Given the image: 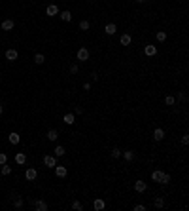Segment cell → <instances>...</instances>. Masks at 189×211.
Masks as SVG:
<instances>
[{"instance_id":"obj_40","label":"cell","mask_w":189,"mask_h":211,"mask_svg":"<svg viewBox=\"0 0 189 211\" xmlns=\"http://www.w3.org/2000/svg\"><path fill=\"white\" fill-rule=\"evenodd\" d=\"M2 110H4V107H2V105H0V114H2Z\"/></svg>"},{"instance_id":"obj_18","label":"cell","mask_w":189,"mask_h":211,"mask_svg":"<svg viewBox=\"0 0 189 211\" xmlns=\"http://www.w3.org/2000/svg\"><path fill=\"white\" fill-rule=\"evenodd\" d=\"M121 152H123V150L119 146H114L112 150H110V158H112V160H119L121 158Z\"/></svg>"},{"instance_id":"obj_4","label":"cell","mask_w":189,"mask_h":211,"mask_svg":"<svg viewBox=\"0 0 189 211\" xmlns=\"http://www.w3.org/2000/svg\"><path fill=\"white\" fill-rule=\"evenodd\" d=\"M142 52H144V55H146V57H155V55H157V46H153V44H149V42H148Z\"/></svg>"},{"instance_id":"obj_34","label":"cell","mask_w":189,"mask_h":211,"mask_svg":"<svg viewBox=\"0 0 189 211\" xmlns=\"http://www.w3.org/2000/svg\"><path fill=\"white\" fill-rule=\"evenodd\" d=\"M180 143H182L183 146H187V145H189V135H187V133H183V135H182V139H180Z\"/></svg>"},{"instance_id":"obj_27","label":"cell","mask_w":189,"mask_h":211,"mask_svg":"<svg viewBox=\"0 0 189 211\" xmlns=\"http://www.w3.org/2000/svg\"><path fill=\"white\" fill-rule=\"evenodd\" d=\"M70 207H72L74 211H83V204H82L80 200H72V204H70Z\"/></svg>"},{"instance_id":"obj_31","label":"cell","mask_w":189,"mask_h":211,"mask_svg":"<svg viewBox=\"0 0 189 211\" xmlns=\"http://www.w3.org/2000/svg\"><path fill=\"white\" fill-rule=\"evenodd\" d=\"M44 61H45L44 53H36V55H34V63H36V65H44Z\"/></svg>"},{"instance_id":"obj_24","label":"cell","mask_w":189,"mask_h":211,"mask_svg":"<svg viewBox=\"0 0 189 211\" xmlns=\"http://www.w3.org/2000/svg\"><path fill=\"white\" fill-rule=\"evenodd\" d=\"M166 38H168L166 31H157V33H155V40H157V42H166Z\"/></svg>"},{"instance_id":"obj_38","label":"cell","mask_w":189,"mask_h":211,"mask_svg":"<svg viewBox=\"0 0 189 211\" xmlns=\"http://www.w3.org/2000/svg\"><path fill=\"white\" fill-rule=\"evenodd\" d=\"M83 89H85V92H91V84L85 82V84H83Z\"/></svg>"},{"instance_id":"obj_9","label":"cell","mask_w":189,"mask_h":211,"mask_svg":"<svg viewBox=\"0 0 189 211\" xmlns=\"http://www.w3.org/2000/svg\"><path fill=\"white\" fill-rule=\"evenodd\" d=\"M116 33H117V25H116V23H106V25H104V34L114 36Z\"/></svg>"},{"instance_id":"obj_26","label":"cell","mask_w":189,"mask_h":211,"mask_svg":"<svg viewBox=\"0 0 189 211\" xmlns=\"http://www.w3.org/2000/svg\"><path fill=\"white\" fill-rule=\"evenodd\" d=\"M25 162H27V154H25V152H17V154H15V164L23 165Z\"/></svg>"},{"instance_id":"obj_6","label":"cell","mask_w":189,"mask_h":211,"mask_svg":"<svg viewBox=\"0 0 189 211\" xmlns=\"http://www.w3.org/2000/svg\"><path fill=\"white\" fill-rule=\"evenodd\" d=\"M59 11H61V10H59L57 4H49V6L45 8V16H47V17H55V16H59Z\"/></svg>"},{"instance_id":"obj_10","label":"cell","mask_w":189,"mask_h":211,"mask_svg":"<svg viewBox=\"0 0 189 211\" xmlns=\"http://www.w3.org/2000/svg\"><path fill=\"white\" fill-rule=\"evenodd\" d=\"M55 175H57L59 179H66V175H68L66 165H55Z\"/></svg>"},{"instance_id":"obj_5","label":"cell","mask_w":189,"mask_h":211,"mask_svg":"<svg viewBox=\"0 0 189 211\" xmlns=\"http://www.w3.org/2000/svg\"><path fill=\"white\" fill-rule=\"evenodd\" d=\"M131 44H132V36H131L129 33H125V34H121V36H119V46L127 48V46H131Z\"/></svg>"},{"instance_id":"obj_7","label":"cell","mask_w":189,"mask_h":211,"mask_svg":"<svg viewBox=\"0 0 189 211\" xmlns=\"http://www.w3.org/2000/svg\"><path fill=\"white\" fill-rule=\"evenodd\" d=\"M106 207V200L104 198H93V209L94 211H102Z\"/></svg>"},{"instance_id":"obj_8","label":"cell","mask_w":189,"mask_h":211,"mask_svg":"<svg viewBox=\"0 0 189 211\" xmlns=\"http://www.w3.org/2000/svg\"><path fill=\"white\" fill-rule=\"evenodd\" d=\"M121 156L125 158V162H127V164H131L136 158V152H134L132 148H127V150H123V152H121Z\"/></svg>"},{"instance_id":"obj_29","label":"cell","mask_w":189,"mask_h":211,"mask_svg":"<svg viewBox=\"0 0 189 211\" xmlns=\"http://www.w3.org/2000/svg\"><path fill=\"white\" fill-rule=\"evenodd\" d=\"M0 173H2V175H11V165L2 164V168H0Z\"/></svg>"},{"instance_id":"obj_36","label":"cell","mask_w":189,"mask_h":211,"mask_svg":"<svg viewBox=\"0 0 189 211\" xmlns=\"http://www.w3.org/2000/svg\"><path fill=\"white\" fill-rule=\"evenodd\" d=\"M6 162H8V154L6 152H0V165L6 164Z\"/></svg>"},{"instance_id":"obj_39","label":"cell","mask_w":189,"mask_h":211,"mask_svg":"<svg viewBox=\"0 0 189 211\" xmlns=\"http://www.w3.org/2000/svg\"><path fill=\"white\" fill-rule=\"evenodd\" d=\"M134 2H136V4H142V2H146V0H134Z\"/></svg>"},{"instance_id":"obj_2","label":"cell","mask_w":189,"mask_h":211,"mask_svg":"<svg viewBox=\"0 0 189 211\" xmlns=\"http://www.w3.org/2000/svg\"><path fill=\"white\" fill-rule=\"evenodd\" d=\"M132 188H134L136 194H144L148 190V183H146V181H142V179H136L132 183Z\"/></svg>"},{"instance_id":"obj_3","label":"cell","mask_w":189,"mask_h":211,"mask_svg":"<svg viewBox=\"0 0 189 211\" xmlns=\"http://www.w3.org/2000/svg\"><path fill=\"white\" fill-rule=\"evenodd\" d=\"M165 137H166V133H165V129H163V128H155V129H153V133H151V139H153L155 143H161Z\"/></svg>"},{"instance_id":"obj_19","label":"cell","mask_w":189,"mask_h":211,"mask_svg":"<svg viewBox=\"0 0 189 211\" xmlns=\"http://www.w3.org/2000/svg\"><path fill=\"white\" fill-rule=\"evenodd\" d=\"M170 181H172L170 173H165V171H163V175H161V181H159V185H163V186H168V185H170Z\"/></svg>"},{"instance_id":"obj_20","label":"cell","mask_w":189,"mask_h":211,"mask_svg":"<svg viewBox=\"0 0 189 211\" xmlns=\"http://www.w3.org/2000/svg\"><path fill=\"white\" fill-rule=\"evenodd\" d=\"M165 198H163V196H155V200H153V205L157 207V209H163L165 207Z\"/></svg>"},{"instance_id":"obj_23","label":"cell","mask_w":189,"mask_h":211,"mask_svg":"<svg viewBox=\"0 0 189 211\" xmlns=\"http://www.w3.org/2000/svg\"><path fill=\"white\" fill-rule=\"evenodd\" d=\"M53 154H55L57 158H62V156L66 154V148H65V146H61V145H57V146H55V150H53Z\"/></svg>"},{"instance_id":"obj_14","label":"cell","mask_w":189,"mask_h":211,"mask_svg":"<svg viewBox=\"0 0 189 211\" xmlns=\"http://www.w3.org/2000/svg\"><path fill=\"white\" fill-rule=\"evenodd\" d=\"M62 122H65L66 126H74L76 124V116L72 112H66V114H62Z\"/></svg>"},{"instance_id":"obj_22","label":"cell","mask_w":189,"mask_h":211,"mask_svg":"<svg viewBox=\"0 0 189 211\" xmlns=\"http://www.w3.org/2000/svg\"><path fill=\"white\" fill-rule=\"evenodd\" d=\"M45 137H47V141H57L59 139V129H49Z\"/></svg>"},{"instance_id":"obj_28","label":"cell","mask_w":189,"mask_h":211,"mask_svg":"<svg viewBox=\"0 0 189 211\" xmlns=\"http://www.w3.org/2000/svg\"><path fill=\"white\" fill-rule=\"evenodd\" d=\"M34 207H36L38 211H47V204H45L44 200H36V202H34Z\"/></svg>"},{"instance_id":"obj_21","label":"cell","mask_w":189,"mask_h":211,"mask_svg":"<svg viewBox=\"0 0 189 211\" xmlns=\"http://www.w3.org/2000/svg\"><path fill=\"white\" fill-rule=\"evenodd\" d=\"M161 175H163V169H153L149 177H151L153 183H159V181H161Z\"/></svg>"},{"instance_id":"obj_12","label":"cell","mask_w":189,"mask_h":211,"mask_svg":"<svg viewBox=\"0 0 189 211\" xmlns=\"http://www.w3.org/2000/svg\"><path fill=\"white\" fill-rule=\"evenodd\" d=\"M59 17L65 21V23H70L74 16H72V11H70V10H62V11H59Z\"/></svg>"},{"instance_id":"obj_1","label":"cell","mask_w":189,"mask_h":211,"mask_svg":"<svg viewBox=\"0 0 189 211\" xmlns=\"http://www.w3.org/2000/svg\"><path fill=\"white\" fill-rule=\"evenodd\" d=\"M76 57H78V61H89V57H91V52H89V48H85V46L78 48V52H76Z\"/></svg>"},{"instance_id":"obj_13","label":"cell","mask_w":189,"mask_h":211,"mask_svg":"<svg viewBox=\"0 0 189 211\" xmlns=\"http://www.w3.org/2000/svg\"><path fill=\"white\" fill-rule=\"evenodd\" d=\"M36 177H38L36 168H27V171H25V179H27V181H34Z\"/></svg>"},{"instance_id":"obj_35","label":"cell","mask_w":189,"mask_h":211,"mask_svg":"<svg viewBox=\"0 0 189 211\" xmlns=\"http://www.w3.org/2000/svg\"><path fill=\"white\" fill-rule=\"evenodd\" d=\"M148 207L146 205H142V204H136V205H132V211H146Z\"/></svg>"},{"instance_id":"obj_33","label":"cell","mask_w":189,"mask_h":211,"mask_svg":"<svg viewBox=\"0 0 189 211\" xmlns=\"http://www.w3.org/2000/svg\"><path fill=\"white\" fill-rule=\"evenodd\" d=\"M68 70H70V74H72V76H76V74H78V72H80V67H78V65H76V63H72V65H70V69H68Z\"/></svg>"},{"instance_id":"obj_17","label":"cell","mask_w":189,"mask_h":211,"mask_svg":"<svg viewBox=\"0 0 189 211\" xmlns=\"http://www.w3.org/2000/svg\"><path fill=\"white\" fill-rule=\"evenodd\" d=\"M13 27H15V23H13V19H4L2 21V31H13Z\"/></svg>"},{"instance_id":"obj_41","label":"cell","mask_w":189,"mask_h":211,"mask_svg":"<svg viewBox=\"0 0 189 211\" xmlns=\"http://www.w3.org/2000/svg\"><path fill=\"white\" fill-rule=\"evenodd\" d=\"M0 33H2V29H0Z\"/></svg>"},{"instance_id":"obj_32","label":"cell","mask_w":189,"mask_h":211,"mask_svg":"<svg viewBox=\"0 0 189 211\" xmlns=\"http://www.w3.org/2000/svg\"><path fill=\"white\" fill-rule=\"evenodd\" d=\"M89 29H91V23H89L87 19L80 21V31H89Z\"/></svg>"},{"instance_id":"obj_37","label":"cell","mask_w":189,"mask_h":211,"mask_svg":"<svg viewBox=\"0 0 189 211\" xmlns=\"http://www.w3.org/2000/svg\"><path fill=\"white\" fill-rule=\"evenodd\" d=\"M74 112H76V114H83V109H82V107H74Z\"/></svg>"},{"instance_id":"obj_16","label":"cell","mask_w":189,"mask_h":211,"mask_svg":"<svg viewBox=\"0 0 189 211\" xmlns=\"http://www.w3.org/2000/svg\"><path fill=\"white\" fill-rule=\"evenodd\" d=\"M8 141H10L11 145H17V143L21 141V135H19L17 131H11V133L8 135Z\"/></svg>"},{"instance_id":"obj_30","label":"cell","mask_w":189,"mask_h":211,"mask_svg":"<svg viewBox=\"0 0 189 211\" xmlns=\"http://www.w3.org/2000/svg\"><path fill=\"white\" fill-rule=\"evenodd\" d=\"M23 198H19V196H15V202H13V207L15 209H23Z\"/></svg>"},{"instance_id":"obj_15","label":"cell","mask_w":189,"mask_h":211,"mask_svg":"<svg viewBox=\"0 0 189 211\" xmlns=\"http://www.w3.org/2000/svg\"><path fill=\"white\" fill-rule=\"evenodd\" d=\"M17 57H19L17 50H13V48L6 50V59H8V61H17Z\"/></svg>"},{"instance_id":"obj_25","label":"cell","mask_w":189,"mask_h":211,"mask_svg":"<svg viewBox=\"0 0 189 211\" xmlns=\"http://www.w3.org/2000/svg\"><path fill=\"white\" fill-rule=\"evenodd\" d=\"M163 103L166 105V107H174V105H176V97H174V95H165Z\"/></svg>"},{"instance_id":"obj_11","label":"cell","mask_w":189,"mask_h":211,"mask_svg":"<svg viewBox=\"0 0 189 211\" xmlns=\"http://www.w3.org/2000/svg\"><path fill=\"white\" fill-rule=\"evenodd\" d=\"M44 165L45 168H55L57 165V156H51V154L44 156Z\"/></svg>"}]
</instances>
